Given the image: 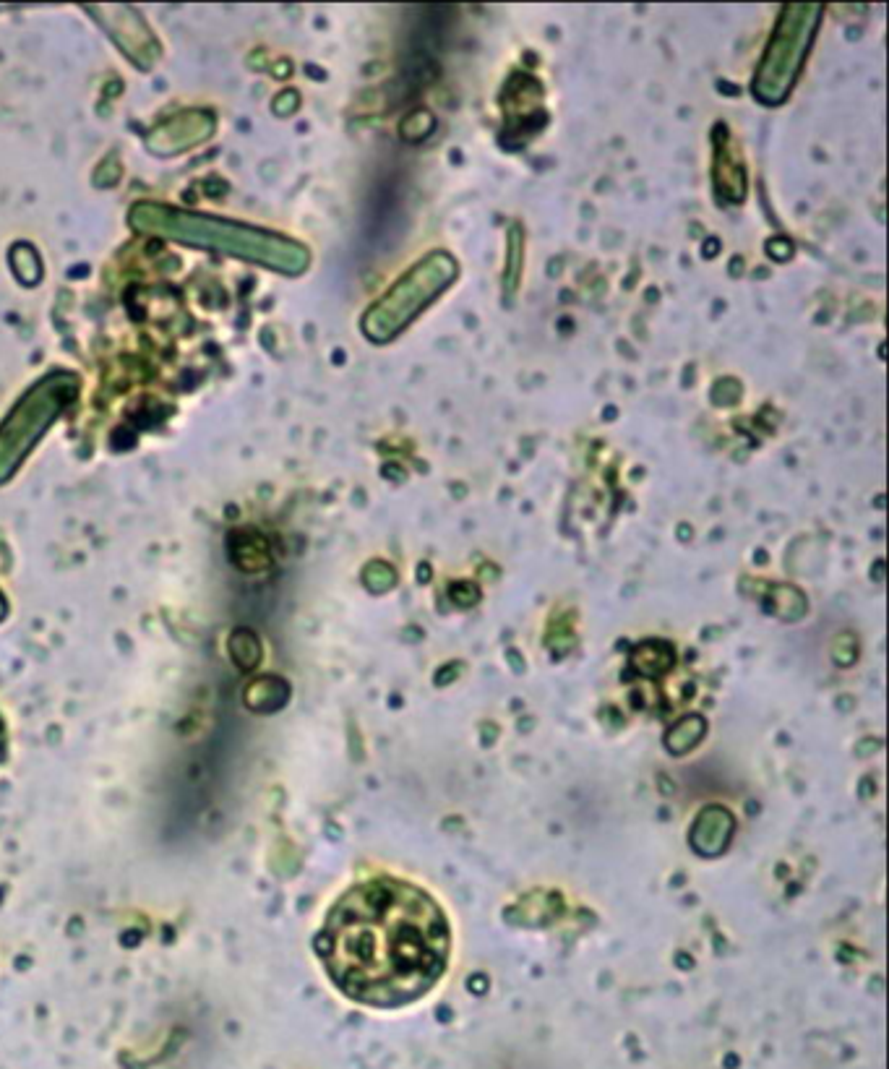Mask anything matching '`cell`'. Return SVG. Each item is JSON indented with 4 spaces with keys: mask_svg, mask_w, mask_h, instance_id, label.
<instances>
[{
    "mask_svg": "<svg viewBox=\"0 0 889 1069\" xmlns=\"http://www.w3.org/2000/svg\"><path fill=\"white\" fill-rule=\"evenodd\" d=\"M449 926L431 897L394 879L347 892L319 939L326 968L347 996L397 1007L423 996L449 960Z\"/></svg>",
    "mask_w": 889,
    "mask_h": 1069,
    "instance_id": "6da1fadb",
    "label": "cell"
},
{
    "mask_svg": "<svg viewBox=\"0 0 889 1069\" xmlns=\"http://www.w3.org/2000/svg\"><path fill=\"white\" fill-rule=\"evenodd\" d=\"M128 222L141 235H157V238L175 240L183 246L225 253V256L253 261V264L282 274H303L311 261L308 248L298 240L285 238L272 230L243 225V222L222 220V217H209V214L199 212H183L178 206L157 204V201L133 204Z\"/></svg>",
    "mask_w": 889,
    "mask_h": 1069,
    "instance_id": "7a4b0ae2",
    "label": "cell"
},
{
    "mask_svg": "<svg viewBox=\"0 0 889 1069\" xmlns=\"http://www.w3.org/2000/svg\"><path fill=\"white\" fill-rule=\"evenodd\" d=\"M76 397H79V379L66 371L47 373L40 381H34V386H29L27 394H21L14 410L0 423V483L14 478L34 444L45 436L47 428L66 412Z\"/></svg>",
    "mask_w": 889,
    "mask_h": 1069,
    "instance_id": "3957f363",
    "label": "cell"
},
{
    "mask_svg": "<svg viewBox=\"0 0 889 1069\" xmlns=\"http://www.w3.org/2000/svg\"><path fill=\"white\" fill-rule=\"evenodd\" d=\"M457 277V261L446 251H433L407 269L368 311L363 313V332L373 342H389L407 329L415 316L431 306Z\"/></svg>",
    "mask_w": 889,
    "mask_h": 1069,
    "instance_id": "277c9868",
    "label": "cell"
},
{
    "mask_svg": "<svg viewBox=\"0 0 889 1069\" xmlns=\"http://www.w3.org/2000/svg\"><path fill=\"white\" fill-rule=\"evenodd\" d=\"M819 21H822V6L817 3H793L783 8L751 84L759 102L780 105L788 97L801 74L803 60L809 55Z\"/></svg>",
    "mask_w": 889,
    "mask_h": 1069,
    "instance_id": "5b68a950",
    "label": "cell"
},
{
    "mask_svg": "<svg viewBox=\"0 0 889 1069\" xmlns=\"http://www.w3.org/2000/svg\"><path fill=\"white\" fill-rule=\"evenodd\" d=\"M214 131V118L209 113H183L152 133V144L160 154H178L188 147H196Z\"/></svg>",
    "mask_w": 889,
    "mask_h": 1069,
    "instance_id": "8992f818",
    "label": "cell"
},
{
    "mask_svg": "<svg viewBox=\"0 0 889 1069\" xmlns=\"http://www.w3.org/2000/svg\"><path fill=\"white\" fill-rule=\"evenodd\" d=\"M730 832H733V819H730L728 811L707 809L697 819V827H694V848L707 853V856H715L728 845Z\"/></svg>",
    "mask_w": 889,
    "mask_h": 1069,
    "instance_id": "52a82bcc",
    "label": "cell"
},
{
    "mask_svg": "<svg viewBox=\"0 0 889 1069\" xmlns=\"http://www.w3.org/2000/svg\"><path fill=\"white\" fill-rule=\"evenodd\" d=\"M715 170H725V178L717 183V188H720L725 196H730V199H741L746 191V175H744V165L738 162L736 154H730L728 149L717 152Z\"/></svg>",
    "mask_w": 889,
    "mask_h": 1069,
    "instance_id": "ba28073f",
    "label": "cell"
},
{
    "mask_svg": "<svg viewBox=\"0 0 889 1069\" xmlns=\"http://www.w3.org/2000/svg\"><path fill=\"white\" fill-rule=\"evenodd\" d=\"M694 720H697V718H686L684 723H678L676 728H673L671 736H668V746H671V751H676V754H678V751H689L691 746L697 744L699 736L704 733V725H702V728H694V731L689 733V728H691V723H694Z\"/></svg>",
    "mask_w": 889,
    "mask_h": 1069,
    "instance_id": "9c48e42d",
    "label": "cell"
}]
</instances>
